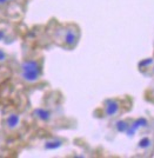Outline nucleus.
Segmentation results:
<instances>
[{
	"instance_id": "4",
	"label": "nucleus",
	"mask_w": 154,
	"mask_h": 158,
	"mask_svg": "<svg viewBox=\"0 0 154 158\" xmlns=\"http://www.w3.org/2000/svg\"><path fill=\"white\" fill-rule=\"evenodd\" d=\"M34 115H35V117L38 118V119H40L41 122H48L50 119H51V117H52V115H51V112L48 111V110H46V109H37L35 111H34Z\"/></svg>"
},
{
	"instance_id": "6",
	"label": "nucleus",
	"mask_w": 154,
	"mask_h": 158,
	"mask_svg": "<svg viewBox=\"0 0 154 158\" xmlns=\"http://www.w3.org/2000/svg\"><path fill=\"white\" fill-rule=\"evenodd\" d=\"M142 126H147V119L146 118H139L131 125V128L133 130H138L139 128H142Z\"/></svg>"
},
{
	"instance_id": "8",
	"label": "nucleus",
	"mask_w": 154,
	"mask_h": 158,
	"mask_svg": "<svg viewBox=\"0 0 154 158\" xmlns=\"http://www.w3.org/2000/svg\"><path fill=\"white\" fill-rule=\"evenodd\" d=\"M151 144H152L151 139H149L148 137H145V138H142L140 142H139V147H141V149H147V147L151 146Z\"/></svg>"
},
{
	"instance_id": "1",
	"label": "nucleus",
	"mask_w": 154,
	"mask_h": 158,
	"mask_svg": "<svg viewBox=\"0 0 154 158\" xmlns=\"http://www.w3.org/2000/svg\"><path fill=\"white\" fill-rule=\"evenodd\" d=\"M20 71H21L20 77L24 82L29 83V84H34L41 77V64L35 59H28V60L23 61Z\"/></svg>"
},
{
	"instance_id": "2",
	"label": "nucleus",
	"mask_w": 154,
	"mask_h": 158,
	"mask_svg": "<svg viewBox=\"0 0 154 158\" xmlns=\"http://www.w3.org/2000/svg\"><path fill=\"white\" fill-rule=\"evenodd\" d=\"M64 43L66 44L68 47H73L75 44L78 43V39H79V32L77 29L68 27L64 31Z\"/></svg>"
},
{
	"instance_id": "9",
	"label": "nucleus",
	"mask_w": 154,
	"mask_h": 158,
	"mask_svg": "<svg viewBox=\"0 0 154 158\" xmlns=\"http://www.w3.org/2000/svg\"><path fill=\"white\" fill-rule=\"evenodd\" d=\"M61 144H62L61 141H52V142H47L46 145H45V147H46V149H56V147H59Z\"/></svg>"
},
{
	"instance_id": "3",
	"label": "nucleus",
	"mask_w": 154,
	"mask_h": 158,
	"mask_svg": "<svg viewBox=\"0 0 154 158\" xmlns=\"http://www.w3.org/2000/svg\"><path fill=\"white\" fill-rule=\"evenodd\" d=\"M104 111L106 117H114L119 113L120 111V103L115 99H108L105 103Z\"/></svg>"
},
{
	"instance_id": "7",
	"label": "nucleus",
	"mask_w": 154,
	"mask_h": 158,
	"mask_svg": "<svg viewBox=\"0 0 154 158\" xmlns=\"http://www.w3.org/2000/svg\"><path fill=\"white\" fill-rule=\"evenodd\" d=\"M116 130L119 131V132H126L127 129L129 128V125H128V123L125 122V120H119V122H116Z\"/></svg>"
},
{
	"instance_id": "5",
	"label": "nucleus",
	"mask_w": 154,
	"mask_h": 158,
	"mask_svg": "<svg viewBox=\"0 0 154 158\" xmlns=\"http://www.w3.org/2000/svg\"><path fill=\"white\" fill-rule=\"evenodd\" d=\"M19 120L20 119H19V116L18 115H10L7 117V119H6V126L8 129H14V128L18 126Z\"/></svg>"
},
{
	"instance_id": "10",
	"label": "nucleus",
	"mask_w": 154,
	"mask_h": 158,
	"mask_svg": "<svg viewBox=\"0 0 154 158\" xmlns=\"http://www.w3.org/2000/svg\"><path fill=\"white\" fill-rule=\"evenodd\" d=\"M6 58H7V54H6V52H4L2 50H0V63L5 61V60H6Z\"/></svg>"
}]
</instances>
